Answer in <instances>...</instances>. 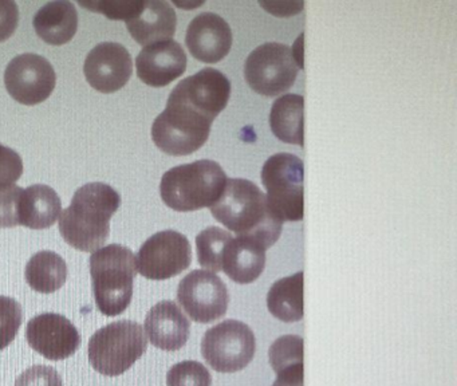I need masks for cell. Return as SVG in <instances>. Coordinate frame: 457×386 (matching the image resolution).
I'll return each mask as SVG.
<instances>
[{"mask_svg":"<svg viewBox=\"0 0 457 386\" xmlns=\"http://www.w3.org/2000/svg\"><path fill=\"white\" fill-rule=\"evenodd\" d=\"M33 26L37 35L47 45H66L79 29L76 5L66 0L46 3L34 16Z\"/></svg>","mask_w":457,"mask_h":386,"instance_id":"22","label":"cell"},{"mask_svg":"<svg viewBox=\"0 0 457 386\" xmlns=\"http://www.w3.org/2000/svg\"><path fill=\"white\" fill-rule=\"evenodd\" d=\"M270 126L277 138L286 144L304 145V98L285 94L275 99L270 113Z\"/></svg>","mask_w":457,"mask_h":386,"instance_id":"23","label":"cell"},{"mask_svg":"<svg viewBox=\"0 0 457 386\" xmlns=\"http://www.w3.org/2000/svg\"><path fill=\"white\" fill-rule=\"evenodd\" d=\"M125 24L133 39L145 47L152 43L172 39L178 27V16L170 3L149 0L143 2L138 13Z\"/></svg>","mask_w":457,"mask_h":386,"instance_id":"19","label":"cell"},{"mask_svg":"<svg viewBox=\"0 0 457 386\" xmlns=\"http://www.w3.org/2000/svg\"><path fill=\"white\" fill-rule=\"evenodd\" d=\"M23 322V310L14 298L0 295V351L9 348L17 338Z\"/></svg>","mask_w":457,"mask_h":386,"instance_id":"28","label":"cell"},{"mask_svg":"<svg viewBox=\"0 0 457 386\" xmlns=\"http://www.w3.org/2000/svg\"><path fill=\"white\" fill-rule=\"evenodd\" d=\"M261 5L266 8L270 13L277 16H290L301 13L303 10V2H279V3H263Z\"/></svg>","mask_w":457,"mask_h":386,"instance_id":"35","label":"cell"},{"mask_svg":"<svg viewBox=\"0 0 457 386\" xmlns=\"http://www.w3.org/2000/svg\"><path fill=\"white\" fill-rule=\"evenodd\" d=\"M226 182V172L216 161H194L165 172L160 195L173 211H199L210 208L220 197Z\"/></svg>","mask_w":457,"mask_h":386,"instance_id":"4","label":"cell"},{"mask_svg":"<svg viewBox=\"0 0 457 386\" xmlns=\"http://www.w3.org/2000/svg\"><path fill=\"white\" fill-rule=\"evenodd\" d=\"M215 118L170 93L152 125L154 145L170 155H189L207 142Z\"/></svg>","mask_w":457,"mask_h":386,"instance_id":"5","label":"cell"},{"mask_svg":"<svg viewBox=\"0 0 457 386\" xmlns=\"http://www.w3.org/2000/svg\"><path fill=\"white\" fill-rule=\"evenodd\" d=\"M145 332L157 348L178 351L188 342L191 322L178 303L162 300L146 314Z\"/></svg>","mask_w":457,"mask_h":386,"instance_id":"18","label":"cell"},{"mask_svg":"<svg viewBox=\"0 0 457 386\" xmlns=\"http://www.w3.org/2000/svg\"><path fill=\"white\" fill-rule=\"evenodd\" d=\"M211 214L240 238L253 239L269 249L279 240L283 222L272 214L266 195L247 179H227Z\"/></svg>","mask_w":457,"mask_h":386,"instance_id":"1","label":"cell"},{"mask_svg":"<svg viewBox=\"0 0 457 386\" xmlns=\"http://www.w3.org/2000/svg\"><path fill=\"white\" fill-rule=\"evenodd\" d=\"M62 214V201L49 185L34 184L23 189L18 204L20 225L30 230H47Z\"/></svg>","mask_w":457,"mask_h":386,"instance_id":"21","label":"cell"},{"mask_svg":"<svg viewBox=\"0 0 457 386\" xmlns=\"http://www.w3.org/2000/svg\"><path fill=\"white\" fill-rule=\"evenodd\" d=\"M137 275L136 255L121 244H109L90 256L92 290L98 311L106 316L125 313L133 298Z\"/></svg>","mask_w":457,"mask_h":386,"instance_id":"3","label":"cell"},{"mask_svg":"<svg viewBox=\"0 0 457 386\" xmlns=\"http://www.w3.org/2000/svg\"><path fill=\"white\" fill-rule=\"evenodd\" d=\"M121 206V196L105 182H89L76 190L71 206L61 214L63 240L82 252L104 247L111 233V219Z\"/></svg>","mask_w":457,"mask_h":386,"instance_id":"2","label":"cell"},{"mask_svg":"<svg viewBox=\"0 0 457 386\" xmlns=\"http://www.w3.org/2000/svg\"><path fill=\"white\" fill-rule=\"evenodd\" d=\"M303 161L291 153H277L264 163L262 182L267 204L280 222H301L304 214Z\"/></svg>","mask_w":457,"mask_h":386,"instance_id":"7","label":"cell"},{"mask_svg":"<svg viewBox=\"0 0 457 386\" xmlns=\"http://www.w3.org/2000/svg\"><path fill=\"white\" fill-rule=\"evenodd\" d=\"M68 264L54 251H39L26 264L25 278L34 291L53 294L68 281Z\"/></svg>","mask_w":457,"mask_h":386,"instance_id":"25","label":"cell"},{"mask_svg":"<svg viewBox=\"0 0 457 386\" xmlns=\"http://www.w3.org/2000/svg\"><path fill=\"white\" fill-rule=\"evenodd\" d=\"M231 88V82L223 72L213 67H205L180 80L170 93L216 118L226 109Z\"/></svg>","mask_w":457,"mask_h":386,"instance_id":"17","label":"cell"},{"mask_svg":"<svg viewBox=\"0 0 457 386\" xmlns=\"http://www.w3.org/2000/svg\"><path fill=\"white\" fill-rule=\"evenodd\" d=\"M270 365L277 373V380L303 382V338L283 335L269 350Z\"/></svg>","mask_w":457,"mask_h":386,"instance_id":"26","label":"cell"},{"mask_svg":"<svg viewBox=\"0 0 457 386\" xmlns=\"http://www.w3.org/2000/svg\"><path fill=\"white\" fill-rule=\"evenodd\" d=\"M23 169L20 153L0 144V187L15 184L22 176Z\"/></svg>","mask_w":457,"mask_h":386,"instance_id":"33","label":"cell"},{"mask_svg":"<svg viewBox=\"0 0 457 386\" xmlns=\"http://www.w3.org/2000/svg\"><path fill=\"white\" fill-rule=\"evenodd\" d=\"M79 5L93 13H103L113 21H129L140 10L143 0H100V2L79 3Z\"/></svg>","mask_w":457,"mask_h":386,"instance_id":"30","label":"cell"},{"mask_svg":"<svg viewBox=\"0 0 457 386\" xmlns=\"http://www.w3.org/2000/svg\"><path fill=\"white\" fill-rule=\"evenodd\" d=\"M4 85L15 101L34 106L52 96L57 85V74L45 56L33 53L21 54L7 64Z\"/></svg>","mask_w":457,"mask_h":386,"instance_id":"11","label":"cell"},{"mask_svg":"<svg viewBox=\"0 0 457 386\" xmlns=\"http://www.w3.org/2000/svg\"><path fill=\"white\" fill-rule=\"evenodd\" d=\"M26 340L49 361H63L77 353L82 338L71 319L61 314L44 313L29 322Z\"/></svg>","mask_w":457,"mask_h":386,"instance_id":"13","label":"cell"},{"mask_svg":"<svg viewBox=\"0 0 457 386\" xmlns=\"http://www.w3.org/2000/svg\"><path fill=\"white\" fill-rule=\"evenodd\" d=\"M303 271L279 279L267 294L270 313L283 322H298L303 318Z\"/></svg>","mask_w":457,"mask_h":386,"instance_id":"24","label":"cell"},{"mask_svg":"<svg viewBox=\"0 0 457 386\" xmlns=\"http://www.w3.org/2000/svg\"><path fill=\"white\" fill-rule=\"evenodd\" d=\"M15 386H63V380L54 367L34 365L17 378Z\"/></svg>","mask_w":457,"mask_h":386,"instance_id":"32","label":"cell"},{"mask_svg":"<svg viewBox=\"0 0 457 386\" xmlns=\"http://www.w3.org/2000/svg\"><path fill=\"white\" fill-rule=\"evenodd\" d=\"M255 334L248 324L235 319L207 330L202 340L205 362L219 373H237L247 367L255 356Z\"/></svg>","mask_w":457,"mask_h":386,"instance_id":"9","label":"cell"},{"mask_svg":"<svg viewBox=\"0 0 457 386\" xmlns=\"http://www.w3.org/2000/svg\"><path fill=\"white\" fill-rule=\"evenodd\" d=\"M272 386H303V383L287 382V381L277 380Z\"/></svg>","mask_w":457,"mask_h":386,"instance_id":"36","label":"cell"},{"mask_svg":"<svg viewBox=\"0 0 457 386\" xmlns=\"http://www.w3.org/2000/svg\"><path fill=\"white\" fill-rule=\"evenodd\" d=\"M23 188L18 185L0 187V228H14L20 225L18 204Z\"/></svg>","mask_w":457,"mask_h":386,"instance_id":"31","label":"cell"},{"mask_svg":"<svg viewBox=\"0 0 457 386\" xmlns=\"http://www.w3.org/2000/svg\"><path fill=\"white\" fill-rule=\"evenodd\" d=\"M212 377L204 365L183 361L173 365L167 374V386H211Z\"/></svg>","mask_w":457,"mask_h":386,"instance_id":"29","label":"cell"},{"mask_svg":"<svg viewBox=\"0 0 457 386\" xmlns=\"http://www.w3.org/2000/svg\"><path fill=\"white\" fill-rule=\"evenodd\" d=\"M234 238L228 231L208 227L196 236L197 260L211 273L221 271V259L227 244Z\"/></svg>","mask_w":457,"mask_h":386,"instance_id":"27","label":"cell"},{"mask_svg":"<svg viewBox=\"0 0 457 386\" xmlns=\"http://www.w3.org/2000/svg\"><path fill=\"white\" fill-rule=\"evenodd\" d=\"M191 263V243L187 236L173 230L154 233L136 256L137 273L151 281H167L178 276Z\"/></svg>","mask_w":457,"mask_h":386,"instance_id":"10","label":"cell"},{"mask_svg":"<svg viewBox=\"0 0 457 386\" xmlns=\"http://www.w3.org/2000/svg\"><path fill=\"white\" fill-rule=\"evenodd\" d=\"M186 51L175 39L145 46L136 58L138 78L152 88H164L187 70Z\"/></svg>","mask_w":457,"mask_h":386,"instance_id":"16","label":"cell"},{"mask_svg":"<svg viewBox=\"0 0 457 386\" xmlns=\"http://www.w3.org/2000/svg\"><path fill=\"white\" fill-rule=\"evenodd\" d=\"M266 251L253 239L232 238L223 252L221 271L235 283H253L266 268Z\"/></svg>","mask_w":457,"mask_h":386,"instance_id":"20","label":"cell"},{"mask_svg":"<svg viewBox=\"0 0 457 386\" xmlns=\"http://www.w3.org/2000/svg\"><path fill=\"white\" fill-rule=\"evenodd\" d=\"M84 72L87 83L95 90L104 94L116 93L132 77V56L120 43H98L85 59Z\"/></svg>","mask_w":457,"mask_h":386,"instance_id":"14","label":"cell"},{"mask_svg":"<svg viewBox=\"0 0 457 386\" xmlns=\"http://www.w3.org/2000/svg\"><path fill=\"white\" fill-rule=\"evenodd\" d=\"M20 24V8L15 2L0 0V43L10 39Z\"/></svg>","mask_w":457,"mask_h":386,"instance_id":"34","label":"cell"},{"mask_svg":"<svg viewBox=\"0 0 457 386\" xmlns=\"http://www.w3.org/2000/svg\"><path fill=\"white\" fill-rule=\"evenodd\" d=\"M148 350L143 326L135 321H117L90 337L87 358L96 372L109 377L124 374Z\"/></svg>","mask_w":457,"mask_h":386,"instance_id":"6","label":"cell"},{"mask_svg":"<svg viewBox=\"0 0 457 386\" xmlns=\"http://www.w3.org/2000/svg\"><path fill=\"white\" fill-rule=\"evenodd\" d=\"M178 300L187 314L199 323H211L223 318L228 308L226 283L208 270L191 271L181 279Z\"/></svg>","mask_w":457,"mask_h":386,"instance_id":"12","label":"cell"},{"mask_svg":"<svg viewBox=\"0 0 457 386\" xmlns=\"http://www.w3.org/2000/svg\"><path fill=\"white\" fill-rule=\"evenodd\" d=\"M299 66L293 48L278 42L264 43L251 51L245 78L251 88L264 96H277L295 83Z\"/></svg>","mask_w":457,"mask_h":386,"instance_id":"8","label":"cell"},{"mask_svg":"<svg viewBox=\"0 0 457 386\" xmlns=\"http://www.w3.org/2000/svg\"><path fill=\"white\" fill-rule=\"evenodd\" d=\"M234 35L226 19L215 13H202L192 19L186 34V45L197 61L218 63L231 51Z\"/></svg>","mask_w":457,"mask_h":386,"instance_id":"15","label":"cell"}]
</instances>
